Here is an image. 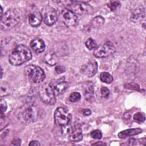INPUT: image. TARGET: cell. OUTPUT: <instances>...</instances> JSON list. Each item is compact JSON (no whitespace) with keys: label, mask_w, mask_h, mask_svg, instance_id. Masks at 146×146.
I'll return each instance as SVG.
<instances>
[{"label":"cell","mask_w":146,"mask_h":146,"mask_svg":"<svg viewBox=\"0 0 146 146\" xmlns=\"http://www.w3.org/2000/svg\"><path fill=\"white\" fill-rule=\"evenodd\" d=\"M31 58L29 48L23 44H18L9 55V61L13 66H19L30 60Z\"/></svg>","instance_id":"cell-1"},{"label":"cell","mask_w":146,"mask_h":146,"mask_svg":"<svg viewBox=\"0 0 146 146\" xmlns=\"http://www.w3.org/2000/svg\"><path fill=\"white\" fill-rule=\"evenodd\" d=\"M20 21V16L14 9H9L1 18V26L4 30H10L15 27Z\"/></svg>","instance_id":"cell-2"},{"label":"cell","mask_w":146,"mask_h":146,"mask_svg":"<svg viewBox=\"0 0 146 146\" xmlns=\"http://www.w3.org/2000/svg\"><path fill=\"white\" fill-rule=\"evenodd\" d=\"M26 77L35 83H39L45 79V74L42 68L35 65H28L25 68Z\"/></svg>","instance_id":"cell-3"},{"label":"cell","mask_w":146,"mask_h":146,"mask_svg":"<svg viewBox=\"0 0 146 146\" xmlns=\"http://www.w3.org/2000/svg\"><path fill=\"white\" fill-rule=\"evenodd\" d=\"M38 111L33 106L22 107L17 114L18 119L23 123H30L36 120Z\"/></svg>","instance_id":"cell-4"},{"label":"cell","mask_w":146,"mask_h":146,"mask_svg":"<svg viewBox=\"0 0 146 146\" xmlns=\"http://www.w3.org/2000/svg\"><path fill=\"white\" fill-rule=\"evenodd\" d=\"M39 95L43 102L49 105H53L56 102L55 94L49 84L42 86L39 90Z\"/></svg>","instance_id":"cell-5"},{"label":"cell","mask_w":146,"mask_h":146,"mask_svg":"<svg viewBox=\"0 0 146 146\" xmlns=\"http://www.w3.org/2000/svg\"><path fill=\"white\" fill-rule=\"evenodd\" d=\"M54 121L61 127L68 125L71 121V115L63 107H58L54 112Z\"/></svg>","instance_id":"cell-6"},{"label":"cell","mask_w":146,"mask_h":146,"mask_svg":"<svg viewBox=\"0 0 146 146\" xmlns=\"http://www.w3.org/2000/svg\"><path fill=\"white\" fill-rule=\"evenodd\" d=\"M116 51L114 44L111 42H107L96 47L94 51V55L99 58L108 57L113 54Z\"/></svg>","instance_id":"cell-7"},{"label":"cell","mask_w":146,"mask_h":146,"mask_svg":"<svg viewBox=\"0 0 146 146\" xmlns=\"http://www.w3.org/2000/svg\"><path fill=\"white\" fill-rule=\"evenodd\" d=\"M59 19L67 27H74L78 22L77 16L68 9H63L59 14Z\"/></svg>","instance_id":"cell-8"},{"label":"cell","mask_w":146,"mask_h":146,"mask_svg":"<svg viewBox=\"0 0 146 146\" xmlns=\"http://www.w3.org/2000/svg\"><path fill=\"white\" fill-rule=\"evenodd\" d=\"M68 7L71 11L79 15L87 14L91 11L92 7L88 4L79 1H71L68 5Z\"/></svg>","instance_id":"cell-9"},{"label":"cell","mask_w":146,"mask_h":146,"mask_svg":"<svg viewBox=\"0 0 146 146\" xmlns=\"http://www.w3.org/2000/svg\"><path fill=\"white\" fill-rule=\"evenodd\" d=\"M58 18L55 9L50 6H46L43 11V19L44 23L48 26L54 25Z\"/></svg>","instance_id":"cell-10"},{"label":"cell","mask_w":146,"mask_h":146,"mask_svg":"<svg viewBox=\"0 0 146 146\" xmlns=\"http://www.w3.org/2000/svg\"><path fill=\"white\" fill-rule=\"evenodd\" d=\"M67 135L68 139L71 141L79 142L83 139L82 131L78 124H75L74 126H71Z\"/></svg>","instance_id":"cell-11"},{"label":"cell","mask_w":146,"mask_h":146,"mask_svg":"<svg viewBox=\"0 0 146 146\" xmlns=\"http://www.w3.org/2000/svg\"><path fill=\"white\" fill-rule=\"evenodd\" d=\"M98 71V64L95 61H91L83 65L80 70L82 74L87 77L94 76Z\"/></svg>","instance_id":"cell-12"},{"label":"cell","mask_w":146,"mask_h":146,"mask_svg":"<svg viewBox=\"0 0 146 146\" xmlns=\"http://www.w3.org/2000/svg\"><path fill=\"white\" fill-rule=\"evenodd\" d=\"M56 96L62 94L68 87V84L64 80H58L51 85Z\"/></svg>","instance_id":"cell-13"},{"label":"cell","mask_w":146,"mask_h":146,"mask_svg":"<svg viewBox=\"0 0 146 146\" xmlns=\"http://www.w3.org/2000/svg\"><path fill=\"white\" fill-rule=\"evenodd\" d=\"M42 14L38 10H35L32 12L29 17V23L33 27H37L39 26L42 22Z\"/></svg>","instance_id":"cell-14"},{"label":"cell","mask_w":146,"mask_h":146,"mask_svg":"<svg viewBox=\"0 0 146 146\" xmlns=\"http://www.w3.org/2000/svg\"><path fill=\"white\" fill-rule=\"evenodd\" d=\"M30 46L33 50L36 53L42 52L45 49L44 41L39 38H36L33 39L30 43Z\"/></svg>","instance_id":"cell-15"},{"label":"cell","mask_w":146,"mask_h":146,"mask_svg":"<svg viewBox=\"0 0 146 146\" xmlns=\"http://www.w3.org/2000/svg\"><path fill=\"white\" fill-rule=\"evenodd\" d=\"M145 17V11L144 9L142 7L136 9L131 16V21L137 23L139 22L144 18Z\"/></svg>","instance_id":"cell-16"},{"label":"cell","mask_w":146,"mask_h":146,"mask_svg":"<svg viewBox=\"0 0 146 146\" xmlns=\"http://www.w3.org/2000/svg\"><path fill=\"white\" fill-rule=\"evenodd\" d=\"M142 132V129L140 128H133V129H128L121 131L118 133V136L120 139H124L127 137L135 136L136 135L139 134Z\"/></svg>","instance_id":"cell-17"},{"label":"cell","mask_w":146,"mask_h":146,"mask_svg":"<svg viewBox=\"0 0 146 146\" xmlns=\"http://www.w3.org/2000/svg\"><path fill=\"white\" fill-rule=\"evenodd\" d=\"M44 62L48 65L54 66L57 63V57L53 52H48L44 56Z\"/></svg>","instance_id":"cell-18"},{"label":"cell","mask_w":146,"mask_h":146,"mask_svg":"<svg viewBox=\"0 0 146 146\" xmlns=\"http://www.w3.org/2000/svg\"><path fill=\"white\" fill-rule=\"evenodd\" d=\"M85 97L86 99L88 100L92 99L94 95V87L92 84V83H89L87 85L84 90Z\"/></svg>","instance_id":"cell-19"},{"label":"cell","mask_w":146,"mask_h":146,"mask_svg":"<svg viewBox=\"0 0 146 146\" xmlns=\"http://www.w3.org/2000/svg\"><path fill=\"white\" fill-rule=\"evenodd\" d=\"M104 23V19L101 16H96L91 21V25L94 27H101Z\"/></svg>","instance_id":"cell-20"},{"label":"cell","mask_w":146,"mask_h":146,"mask_svg":"<svg viewBox=\"0 0 146 146\" xmlns=\"http://www.w3.org/2000/svg\"><path fill=\"white\" fill-rule=\"evenodd\" d=\"M1 96H4L9 95L10 92V87L9 85L6 82H2L1 84Z\"/></svg>","instance_id":"cell-21"},{"label":"cell","mask_w":146,"mask_h":146,"mask_svg":"<svg viewBox=\"0 0 146 146\" xmlns=\"http://www.w3.org/2000/svg\"><path fill=\"white\" fill-rule=\"evenodd\" d=\"M100 79L102 82L110 84L113 80L112 76L107 72H103L100 75Z\"/></svg>","instance_id":"cell-22"},{"label":"cell","mask_w":146,"mask_h":146,"mask_svg":"<svg viewBox=\"0 0 146 146\" xmlns=\"http://www.w3.org/2000/svg\"><path fill=\"white\" fill-rule=\"evenodd\" d=\"M85 44L86 47L90 50L95 49L97 46V44L95 40L91 38H90L87 39V40L85 42Z\"/></svg>","instance_id":"cell-23"},{"label":"cell","mask_w":146,"mask_h":146,"mask_svg":"<svg viewBox=\"0 0 146 146\" xmlns=\"http://www.w3.org/2000/svg\"><path fill=\"white\" fill-rule=\"evenodd\" d=\"M133 119L135 121L139 123H141L144 121L145 117V115L143 113L137 112L133 115Z\"/></svg>","instance_id":"cell-24"},{"label":"cell","mask_w":146,"mask_h":146,"mask_svg":"<svg viewBox=\"0 0 146 146\" xmlns=\"http://www.w3.org/2000/svg\"><path fill=\"white\" fill-rule=\"evenodd\" d=\"M81 95L79 92H73L70 94L69 96V100L71 102H76L80 99Z\"/></svg>","instance_id":"cell-25"},{"label":"cell","mask_w":146,"mask_h":146,"mask_svg":"<svg viewBox=\"0 0 146 146\" xmlns=\"http://www.w3.org/2000/svg\"><path fill=\"white\" fill-rule=\"evenodd\" d=\"M120 5V3L119 1H112L107 4V6L111 11L115 10Z\"/></svg>","instance_id":"cell-26"},{"label":"cell","mask_w":146,"mask_h":146,"mask_svg":"<svg viewBox=\"0 0 146 146\" xmlns=\"http://www.w3.org/2000/svg\"><path fill=\"white\" fill-rule=\"evenodd\" d=\"M91 136L95 139H100L102 137V133L99 129H96L91 132Z\"/></svg>","instance_id":"cell-27"},{"label":"cell","mask_w":146,"mask_h":146,"mask_svg":"<svg viewBox=\"0 0 146 146\" xmlns=\"http://www.w3.org/2000/svg\"><path fill=\"white\" fill-rule=\"evenodd\" d=\"M100 92L103 98H107L110 95V90L106 87H103L100 89Z\"/></svg>","instance_id":"cell-28"},{"label":"cell","mask_w":146,"mask_h":146,"mask_svg":"<svg viewBox=\"0 0 146 146\" xmlns=\"http://www.w3.org/2000/svg\"><path fill=\"white\" fill-rule=\"evenodd\" d=\"M7 106L6 102L3 100H1V114H3V112H5L7 110Z\"/></svg>","instance_id":"cell-29"},{"label":"cell","mask_w":146,"mask_h":146,"mask_svg":"<svg viewBox=\"0 0 146 146\" xmlns=\"http://www.w3.org/2000/svg\"><path fill=\"white\" fill-rule=\"evenodd\" d=\"M55 71H56L58 74H62V73H63V72L65 71V70H66L65 68H64L63 66H56V67H55Z\"/></svg>","instance_id":"cell-30"},{"label":"cell","mask_w":146,"mask_h":146,"mask_svg":"<svg viewBox=\"0 0 146 146\" xmlns=\"http://www.w3.org/2000/svg\"><path fill=\"white\" fill-rule=\"evenodd\" d=\"M83 113L84 116H89L91 114V111L89 109H84L83 111Z\"/></svg>","instance_id":"cell-31"},{"label":"cell","mask_w":146,"mask_h":146,"mask_svg":"<svg viewBox=\"0 0 146 146\" xmlns=\"http://www.w3.org/2000/svg\"><path fill=\"white\" fill-rule=\"evenodd\" d=\"M29 145L36 146V145H40V143L37 141H30V143H29Z\"/></svg>","instance_id":"cell-32"}]
</instances>
